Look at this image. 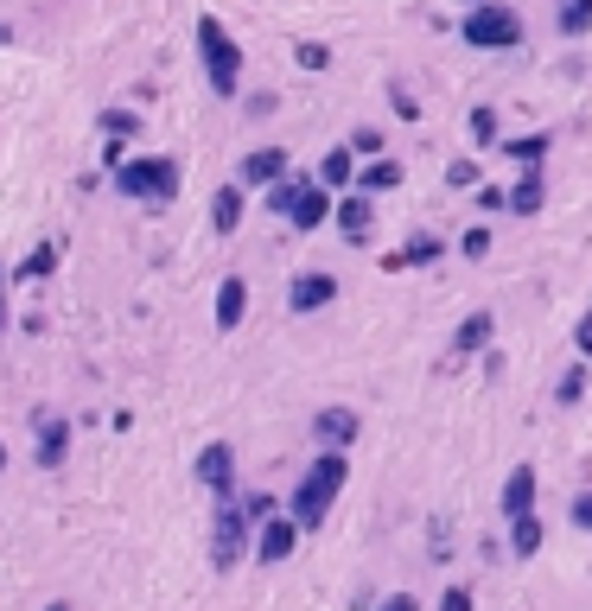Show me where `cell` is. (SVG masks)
Returning <instances> with one entry per match:
<instances>
[{
    "label": "cell",
    "mask_w": 592,
    "mask_h": 611,
    "mask_svg": "<svg viewBox=\"0 0 592 611\" xmlns=\"http://www.w3.org/2000/svg\"><path fill=\"white\" fill-rule=\"evenodd\" d=\"M510 554L516 561H535V554H542V522H535V510L510 522Z\"/></svg>",
    "instance_id": "obj_22"
},
{
    "label": "cell",
    "mask_w": 592,
    "mask_h": 611,
    "mask_svg": "<svg viewBox=\"0 0 592 611\" xmlns=\"http://www.w3.org/2000/svg\"><path fill=\"white\" fill-rule=\"evenodd\" d=\"M64 452H71V427H64L58 414H32V459H39L45 471H58Z\"/></svg>",
    "instance_id": "obj_9"
},
{
    "label": "cell",
    "mask_w": 592,
    "mask_h": 611,
    "mask_svg": "<svg viewBox=\"0 0 592 611\" xmlns=\"http://www.w3.org/2000/svg\"><path fill=\"white\" fill-rule=\"evenodd\" d=\"M465 7H484V0H465Z\"/></svg>",
    "instance_id": "obj_45"
},
{
    "label": "cell",
    "mask_w": 592,
    "mask_h": 611,
    "mask_svg": "<svg viewBox=\"0 0 592 611\" xmlns=\"http://www.w3.org/2000/svg\"><path fill=\"white\" fill-rule=\"evenodd\" d=\"M554 26H561L567 39H580V32H592V0H561V13H554Z\"/></svg>",
    "instance_id": "obj_24"
},
{
    "label": "cell",
    "mask_w": 592,
    "mask_h": 611,
    "mask_svg": "<svg viewBox=\"0 0 592 611\" xmlns=\"http://www.w3.org/2000/svg\"><path fill=\"white\" fill-rule=\"evenodd\" d=\"M535 484H542V478H535V465H529V459H522L510 478H503V516H510V522L535 510Z\"/></svg>",
    "instance_id": "obj_14"
},
{
    "label": "cell",
    "mask_w": 592,
    "mask_h": 611,
    "mask_svg": "<svg viewBox=\"0 0 592 611\" xmlns=\"http://www.w3.org/2000/svg\"><path fill=\"white\" fill-rule=\"evenodd\" d=\"M0 465H7V446H0Z\"/></svg>",
    "instance_id": "obj_44"
},
{
    "label": "cell",
    "mask_w": 592,
    "mask_h": 611,
    "mask_svg": "<svg viewBox=\"0 0 592 611\" xmlns=\"http://www.w3.org/2000/svg\"><path fill=\"white\" fill-rule=\"evenodd\" d=\"M491 331H497L491 312H472V319H459V331H452V351H459V357H478L484 344H491Z\"/></svg>",
    "instance_id": "obj_18"
},
{
    "label": "cell",
    "mask_w": 592,
    "mask_h": 611,
    "mask_svg": "<svg viewBox=\"0 0 592 611\" xmlns=\"http://www.w3.org/2000/svg\"><path fill=\"white\" fill-rule=\"evenodd\" d=\"M446 185H452V191H465V185L478 191V185H484V179H478V160H465V153H459V160L446 166Z\"/></svg>",
    "instance_id": "obj_32"
},
{
    "label": "cell",
    "mask_w": 592,
    "mask_h": 611,
    "mask_svg": "<svg viewBox=\"0 0 592 611\" xmlns=\"http://www.w3.org/2000/svg\"><path fill=\"white\" fill-rule=\"evenodd\" d=\"M242 312H249V281H242V274H223V287H217V331H236Z\"/></svg>",
    "instance_id": "obj_15"
},
{
    "label": "cell",
    "mask_w": 592,
    "mask_h": 611,
    "mask_svg": "<svg viewBox=\"0 0 592 611\" xmlns=\"http://www.w3.org/2000/svg\"><path fill=\"white\" fill-rule=\"evenodd\" d=\"M7 319H13L7 312V268H0V331H7Z\"/></svg>",
    "instance_id": "obj_42"
},
{
    "label": "cell",
    "mask_w": 592,
    "mask_h": 611,
    "mask_svg": "<svg viewBox=\"0 0 592 611\" xmlns=\"http://www.w3.org/2000/svg\"><path fill=\"white\" fill-rule=\"evenodd\" d=\"M567 516H573V529H586V535H592V491L573 497V503H567Z\"/></svg>",
    "instance_id": "obj_37"
},
{
    "label": "cell",
    "mask_w": 592,
    "mask_h": 611,
    "mask_svg": "<svg viewBox=\"0 0 592 611\" xmlns=\"http://www.w3.org/2000/svg\"><path fill=\"white\" fill-rule=\"evenodd\" d=\"M357 408H319V414H312V440H319V446H351L357 440Z\"/></svg>",
    "instance_id": "obj_13"
},
{
    "label": "cell",
    "mask_w": 592,
    "mask_h": 611,
    "mask_svg": "<svg viewBox=\"0 0 592 611\" xmlns=\"http://www.w3.org/2000/svg\"><path fill=\"white\" fill-rule=\"evenodd\" d=\"M45 611H71V605H45Z\"/></svg>",
    "instance_id": "obj_43"
},
{
    "label": "cell",
    "mask_w": 592,
    "mask_h": 611,
    "mask_svg": "<svg viewBox=\"0 0 592 611\" xmlns=\"http://www.w3.org/2000/svg\"><path fill=\"white\" fill-rule=\"evenodd\" d=\"M115 191L134 198V204H147V211H160V204L179 198V160H166V153H134V160L115 172Z\"/></svg>",
    "instance_id": "obj_3"
},
{
    "label": "cell",
    "mask_w": 592,
    "mask_h": 611,
    "mask_svg": "<svg viewBox=\"0 0 592 611\" xmlns=\"http://www.w3.org/2000/svg\"><path fill=\"white\" fill-rule=\"evenodd\" d=\"M198 484H204V491H217V497H230V491H236V452L223 446V440L198 452Z\"/></svg>",
    "instance_id": "obj_11"
},
{
    "label": "cell",
    "mask_w": 592,
    "mask_h": 611,
    "mask_svg": "<svg viewBox=\"0 0 592 611\" xmlns=\"http://www.w3.org/2000/svg\"><path fill=\"white\" fill-rule=\"evenodd\" d=\"M503 153H510L516 166H542V153H548V134H516V141H503Z\"/></svg>",
    "instance_id": "obj_25"
},
{
    "label": "cell",
    "mask_w": 592,
    "mask_h": 611,
    "mask_svg": "<svg viewBox=\"0 0 592 611\" xmlns=\"http://www.w3.org/2000/svg\"><path fill=\"white\" fill-rule=\"evenodd\" d=\"M332 300H338V274H325V268H306V274H293V281H287V306L293 312H319Z\"/></svg>",
    "instance_id": "obj_8"
},
{
    "label": "cell",
    "mask_w": 592,
    "mask_h": 611,
    "mask_svg": "<svg viewBox=\"0 0 592 611\" xmlns=\"http://www.w3.org/2000/svg\"><path fill=\"white\" fill-rule=\"evenodd\" d=\"M319 179L332 185V191H344V185H357V147H332L319 160Z\"/></svg>",
    "instance_id": "obj_21"
},
{
    "label": "cell",
    "mask_w": 592,
    "mask_h": 611,
    "mask_svg": "<svg viewBox=\"0 0 592 611\" xmlns=\"http://www.w3.org/2000/svg\"><path fill=\"white\" fill-rule=\"evenodd\" d=\"M128 160H134V153H128V141H115V134H109V141H102V166H109V172H121Z\"/></svg>",
    "instance_id": "obj_35"
},
{
    "label": "cell",
    "mask_w": 592,
    "mask_h": 611,
    "mask_svg": "<svg viewBox=\"0 0 592 611\" xmlns=\"http://www.w3.org/2000/svg\"><path fill=\"white\" fill-rule=\"evenodd\" d=\"M51 268H58V242H39V249H32L20 268H13V281H45Z\"/></svg>",
    "instance_id": "obj_23"
},
{
    "label": "cell",
    "mask_w": 592,
    "mask_h": 611,
    "mask_svg": "<svg viewBox=\"0 0 592 611\" xmlns=\"http://www.w3.org/2000/svg\"><path fill=\"white\" fill-rule=\"evenodd\" d=\"M300 185H306L300 172H287V179H274V185H268V211H274V217H287L293 204H300Z\"/></svg>",
    "instance_id": "obj_26"
},
{
    "label": "cell",
    "mask_w": 592,
    "mask_h": 611,
    "mask_svg": "<svg viewBox=\"0 0 592 611\" xmlns=\"http://www.w3.org/2000/svg\"><path fill=\"white\" fill-rule=\"evenodd\" d=\"M242 191H249V185L236 179V185H223L217 198H211V230H217V236H236V230H242Z\"/></svg>",
    "instance_id": "obj_17"
},
{
    "label": "cell",
    "mask_w": 592,
    "mask_h": 611,
    "mask_svg": "<svg viewBox=\"0 0 592 611\" xmlns=\"http://www.w3.org/2000/svg\"><path fill=\"white\" fill-rule=\"evenodd\" d=\"M198 58H204V83H211V90L230 102L236 90H242V45L230 39V26L217 20V13H198Z\"/></svg>",
    "instance_id": "obj_2"
},
{
    "label": "cell",
    "mask_w": 592,
    "mask_h": 611,
    "mask_svg": "<svg viewBox=\"0 0 592 611\" xmlns=\"http://www.w3.org/2000/svg\"><path fill=\"white\" fill-rule=\"evenodd\" d=\"M242 510H249V522H255V529H261V522H268L274 510H281V503H274L268 491H255V497H242Z\"/></svg>",
    "instance_id": "obj_34"
},
{
    "label": "cell",
    "mask_w": 592,
    "mask_h": 611,
    "mask_svg": "<svg viewBox=\"0 0 592 611\" xmlns=\"http://www.w3.org/2000/svg\"><path fill=\"white\" fill-rule=\"evenodd\" d=\"M395 185H402V160H389V153L357 166V191H395Z\"/></svg>",
    "instance_id": "obj_19"
},
{
    "label": "cell",
    "mask_w": 592,
    "mask_h": 611,
    "mask_svg": "<svg viewBox=\"0 0 592 611\" xmlns=\"http://www.w3.org/2000/svg\"><path fill=\"white\" fill-rule=\"evenodd\" d=\"M580 395H586V363H573V370H567L561 382H554V401H567V408H573Z\"/></svg>",
    "instance_id": "obj_30"
},
{
    "label": "cell",
    "mask_w": 592,
    "mask_h": 611,
    "mask_svg": "<svg viewBox=\"0 0 592 611\" xmlns=\"http://www.w3.org/2000/svg\"><path fill=\"white\" fill-rule=\"evenodd\" d=\"M300 535H306L300 522L274 510V516H268V522H261V529H255V561H268V567H274V561H287V554L300 548Z\"/></svg>",
    "instance_id": "obj_6"
},
{
    "label": "cell",
    "mask_w": 592,
    "mask_h": 611,
    "mask_svg": "<svg viewBox=\"0 0 592 611\" xmlns=\"http://www.w3.org/2000/svg\"><path fill=\"white\" fill-rule=\"evenodd\" d=\"M440 611H478V605H472V592H465V586H446L440 592Z\"/></svg>",
    "instance_id": "obj_39"
},
{
    "label": "cell",
    "mask_w": 592,
    "mask_h": 611,
    "mask_svg": "<svg viewBox=\"0 0 592 611\" xmlns=\"http://www.w3.org/2000/svg\"><path fill=\"white\" fill-rule=\"evenodd\" d=\"M249 510H242L236 497H217V522H211V561H217V573H230L236 561H242V548H249Z\"/></svg>",
    "instance_id": "obj_5"
},
{
    "label": "cell",
    "mask_w": 592,
    "mask_h": 611,
    "mask_svg": "<svg viewBox=\"0 0 592 611\" xmlns=\"http://www.w3.org/2000/svg\"><path fill=\"white\" fill-rule=\"evenodd\" d=\"M573 351H580V357L592 363V312H586V319H580V325H573Z\"/></svg>",
    "instance_id": "obj_40"
},
{
    "label": "cell",
    "mask_w": 592,
    "mask_h": 611,
    "mask_svg": "<svg viewBox=\"0 0 592 611\" xmlns=\"http://www.w3.org/2000/svg\"><path fill=\"white\" fill-rule=\"evenodd\" d=\"M236 179L268 191L274 179H287V147H255V153H242V172H236Z\"/></svg>",
    "instance_id": "obj_12"
},
{
    "label": "cell",
    "mask_w": 592,
    "mask_h": 611,
    "mask_svg": "<svg viewBox=\"0 0 592 611\" xmlns=\"http://www.w3.org/2000/svg\"><path fill=\"white\" fill-rule=\"evenodd\" d=\"M351 147H357V160H376L389 141H382V128H370V121H363V128H351Z\"/></svg>",
    "instance_id": "obj_31"
},
{
    "label": "cell",
    "mask_w": 592,
    "mask_h": 611,
    "mask_svg": "<svg viewBox=\"0 0 592 611\" xmlns=\"http://www.w3.org/2000/svg\"><path fill=\"white\" fill-rule=\"evenodd\" d=\"M478 211L491 217V211H510V191H497V185H478Z\"/></svg>",
    "instance_id": "obj_36"
},
{
    "label": "cell",
    "mask_w": 592,
    "mask_h": 611,
    "mask_svg": "<svg viewBox=\"0 0 592 611\" xmlns=\"http://www.w3.org/2000/svg\"><path fill=\"white\" fill-rule=\"evenodd\" d=\"M459 32L472 51H510V45H522V13L503 7V0H484V7H472L459 20Z\"/></svg>",
    "instance_id": "obj_4"
},
{
    "label": "cell",
    "mask_w": 592,
    "mask_h": 611,
    "mask_svg": "<svg viewBox=\"0 0 592 611\" xmlns=\"http://www.w3.org/2000/svg\"><path fill=\"white\" fill-rule=\"evenodd\" d=\"M459 255H472V261H478V255H491V230H484V223H472V230L459 236Z\"/></svg>",
    "instance_id": "obj_33"
},
{
    "label": "cell",
    "mask_w": 592,
    "mask_h": 611,
    "mask_svg": "<svg viewBox=\"0 0 592 611\" xmlns=\"http://www.w3.org/2000/svg\"><path fill=\"white\" fill-rule=\"evenodd\" d=\"M370 230H376L370 191H344V198H338V236L344 242H370Z\"/></svg>",
    "instance_id": "obj_10"
},
{
    "label": "cell",
    "mask_w": 592,
    "mask_h": 611,
    "mask_svg": "<svg viewBox=\"0 0 592 611\" xmlns=\"http://www.w3.org/2000/svg\"><path fill=\"white\" fill-rule=\"evenodd\" d=\"M96 128H102V134H115V141H134V134H141V115H134V109H102Z\"/></svg>",
    "instance_id": "obj_27"
},
{
    "label": "cell",
    "mask_w": 592,
    "mask_h": 611,
    "mask_svg": "<svg viewBox=\"0 0 592 611\" xmlns=\"http://www.w3.org/2000/svg\"><path fill=\"white\" fill-rule=\"evenodd\" d=\"M293 58H300V71H332V45H319V39H300Z\"/></svg>",
    "instance_id": "obj_29"
},
{
    "label": "cell",
    "mask_w": 592,
    "mask_h": 611,
    "mask_svg": "<svg viewBox=\"0 0 592 611\" xmlns=\"http://www.w3.org/2000/svg\"><path fill=\"white\" fill-rule=\"evenodd\" d=\"M344 478H351V459H344V446H325L319 459H312V465L300 471V484H293L287 516L300 522V529H319V522H325V510H332V503H338V491H344Z\"/></svg>",
    "instance_id": "obj_1"
},
{
    "label": "cell",
    "mask_w": 592,
    "mask_h": 611,
    "mask_svg": "<svg viewBox=\"0 0 592 611\" xmlns=\"http://www.w3.org/2000/svg\"><path fill=\"white\" fill-rule=\"evenodd\" d=\"M440 255H446V249H440V236H433V230H414V236L402 242V255H389L382 268H433Z\"/></svg>",
    "instance_id": "obj_16"
},
{
    "label": "cell",
    "mask_w": 592,
    "mask_h": 611,
    "mask_svg": "<svg viewBox=\"0 0 592 611\" xmlns=\"http://www.w3.org/2000/svg\"><path fill=\"white\" fill-rule=\"evenodd\" d=\"M465 128H472L478 147H497V109H484V102H478V109L465 115Z\"/></svg>",
    "instance_id": "obj_28"
},
{
    "label": "cell",
    "mask_w": 592,
    "mask_h": 611,
    "mask_svg": "<svg viewBox=\"0 0 592 611\" xmlns=\"http://www.w3.org/2000/svg\"><path fill=\"white\" fill-rule=\"evenodd\" d=\"M376 611H421V599H408V592H395V599H382Z\"/></svg>",
    "instance_id": "obj_41"
},
{
    "label": "cell",
    "mask_w": 592,
    "mask_h": 611,
    "mask_svg": "<svg viewBox=\"0 0 592 611\" xmlns=\"http://www.w3.org/2000/svg\"><path fill=\"white\" fill-rule=\"evenodd\" d=\"M389 96H395V115H402V121H421V102H414V96H408V83H395V90H389Z\"/></svg>",
    "instance_id": "obj_38"
},
{
    "label": "cell",
    "mask_w": 592,
    "mask_h": 611,
    "mask_svg": "<svg viewBox=\"0 0 592 611\" xmlns=\"http://www.w3.org/2000/svg\"><path fill=\"white\" fill-rule=\"evenodd\" d=\"M542 198H548L542 166H522V179H516V191H510V211H516V217H535V211H542Z\"/></svg>",
    "instance_id": "obj_20"
},
{
    "label": "cell",
    "mask_w": 592,
    "mask_h": 611,
    "mask_svg": "<svg viewBox=\"0 0 592 611\" xmlns=\"http://www.w3.org/2000/svg\"><path fill=\"white\" fill-rule=\"evenodd\" d=\"M325 217H338V198H332V185H325V179H306V185H300V204L287 211V223L306 236V230H319Z\"/></svg>",
    "instance_id": "obj_7"
}]
</instances>
